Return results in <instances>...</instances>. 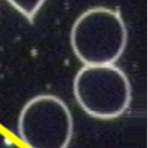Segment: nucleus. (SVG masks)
Instances as JSON below:
<instances>
[{
    "label": "nucleus",
    "instance_id": "obj_2",
    "mask_svg": "<svg viewBox=\"0 0 148 148\" xmlns=\"http://www.w3.org/2000/svg\"><path fill=\"white\" fill-rule=\"evenodd\" d=\"M73 90L80 107L101 120L120 117L132 99L129 80L114 64L84 65L75 76Z\"/></svg>",
    "mask_w": 148,
    "mask_h": 148
},
{
    "label": "nucleus",
    "instance_id": "obj_3",
    "mask_svg": "<svg viewBox=\"0 0 148 148\" xmlns=\"http://www.w3.org/2000/svg\"><path fill=\"white\" fill-rule=\"evenodd\" d=\"M73 118L57 96L40 95L30 99L18 118V133L29 148H67L73 135Z\"/></svg>",
    "mask_w": 148,
    "mask_h": 148
},
{
    "label": "nucleus",
    "instance_id": "obj_1",
    "mask_svg": "<svg viewBox=\"0 0 148 148\" xmlns=\"http://www.w3.org/2000/svg\"><path fill=\"white\" fill-rule=\"evenodd\" d=\"M70 43L75 55L84 65L114 64L126 49L127 26L115 10L94 7L75 21Z\"/></svg>",
    "mask_w": 148,
    "mask_h": 148
},
{
    "label": "nucleus",
    "instance_id": "obj_4",
    "mask_svg": "<svg viewBox=\"0 0 148 148\" xmlns=\"http://www.w3.org/2000/svg\"><path fill=\"white\" fill-rule=\"evenodd\" d=\"M25 18L32 21L46 0H6Z\"/></svg>",
    "mask_w": 148,
    "mask_h": 148
}]
</instances>
